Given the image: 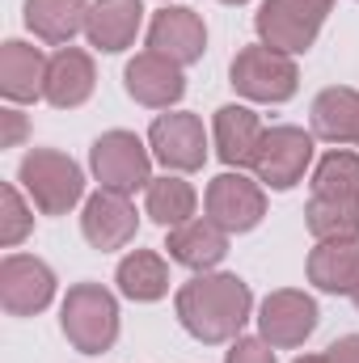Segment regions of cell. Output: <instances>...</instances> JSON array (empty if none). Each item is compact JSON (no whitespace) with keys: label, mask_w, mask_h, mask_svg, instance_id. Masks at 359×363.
Segmentation results:
<instances>
[{"label":"cell","mask_w":359,"mask_h":363,"mask_svg":"<svg viewBox=\"0 0 359 363\" xmlns=\"http://www.w3.org/2000/svg\"><path fill=\"white\" fill-rule=\"evenodd\" d=\"M55 296V274L47 262L26 258V254H9L0 262V304L13 317H34L51 304Z\"/></svg>","instance_id":"52a82bcc"},{"label":"cell","mask_w":359,"mask_h":363,"mask_svg":"<svg viewBox=\"0 0 359 363\" xmlns=\"http://www.w3.org/2000/svg\"><path fill=\"white\" fill-rule=\"evenodd\" d=\"M148 216L165 228H178L194 216V190L182 178H153L148 182Z\"/></svg>","instance_id":"d4e9b609"},{"label":"cell","mask_w":359,"mask_h":363,"mask_svg":"<svg viewBox=\"0 0 359 363\" xmlns=\"http://www.w3.org/2000/svg\"><path fill=\"white\" fill-rule=\"evenodd\" d=\"M148 47L174 64H194L203 60V47H207V30L199 21V13L190 9H161L148 26Z\"/></svg>","instance_id":"4fadbf2b"},{"label":"cell","mask_w":359,"mask_h":363,"mask_svg":"<svg viewBox=\"0 0 359 363\" xmlns=\"http://www.w3.org/2000/svg\"><path fill=\"white\" fill-rule=\"evenodd\" d=\"M21 186L30 190V199L47 211V216H64L81 194H85V178L81 165L55 148H34L21 161Z\"/></svg>","instance_id":"277c9868"},{"label":"cell","mask_w":359,"mask_h":363,"mask_svg":"<svg viewBox=\"0 0 359 363\" xmlns=\"http://www.w3.org/2000/svg\"><path fill=\"white\" fill-rule=\"evenodd\" d=\"M118 291L127 300H161L170 291V267L153 250H136L118 262Z\"/></svg>","instance_id":"603a6c76"},{"label":"cell","mask_w":359,"mask_h":363,"mask_svg":"<svg viewBox=\"0 0 359 363\" xmlns=\"http://www.w3.org/2000/svg\"><path fill=\"white\" fill-rule=\"evenodd\" d=\"M250 287L237 274H199L178 291V321L199 342H228L250 321Z\"/></svg>","instance_id":"6da1fadb"},{"label":"cell","mask_w":359,"mask_h":363,"mask_svg":"<svg viewBox=\"0 0 359 363\" xmlns=\"http://www.w3.org/2000/svg\"><path fill=\"white\" fill-rule=\"evenodd\" d=\"M309 233L317 241H355L359 237V199H309Z\"/></svg>","instance_id":"cb8c5ba5"},{"label":"cell","mask_w":359,"mask_h":363,"mask_svg":"<svg viewBox=\"0 0 359 363\" xmlns=\"http://www.w3.org/2000/svg\"><path fill=\"white\" fill-rule=\"evenodd\" d=\"M224 254H228V233L216 220H186L170 233V258L190 271H207Z\"/></svg>","instance_id":"d6986e66"},{"label":"cell","mask_w":359,"mask_h":363,"mask_svg":"<svg viewBox=\"0 0 359 363\" xmlns=\"http://www.w3.org/2000/svg\"><path fill=\"white\" fill-rule=\"evenodd\" d=\"M334 9V0H267L254 17L258 34H263V47H275L283 55H296V51H309L326 13Z\"/></svg>","instance_id":"3957f363"},{"label":"cell","mask_w":359,"mask_h":363,"mask_svg":"<svg viewBox=\"0 0 359 363\" xmlns=\"http://www.w3.org/2000/svg\"><path fill=\"white\" fill-rule=\"evenodd\" d=\"M258 325H263V338L270 347H300L317 330V304H313V296L292 291V287L270 291L263 300Z\"/></svg>","instance_id":"8fae6325"},{"label":"cell","mask_w":359,"mask_h":363,"mask_svg":"<svg viewBox=\"0 0 359 363\" xmlns=\"http://www.w3.org/2000/svg\"><path fill=\"white\" fill-rule=\"evenodd\" d=\"M309 161H313V140L300 127H270L263 135L254 169H258V178L267 182L270 190H292L304 178Z\"/></svg>","instance_id":"ba28073f"},{"label":"cell","mask_w":359,"mask_h":363,"mask_svg":"<svg viewBox=\"0 0 359 363\" xmlns=\"http://www.w3.org/2000/svg\"><path fill=\"white\" fill-rule=\"evenodd\" d=\"M148 144H153V152H157L161 165L182 169V174H190V169H199V165L207 161L203 123H199L194 114H186V110L161 114V118L153 123V131H148Z\"/></svg>","instance_id":"30bf717a"},{"label":"cell","mask_w":359,"mask_h":363,"mask_svg":"<svg viewBox=\"0 0 359 363\" xmlns=\"http://www.w3.org/2000/svg\"><path fill=\"white\" fill-rule=\"evenodd\" d=\"M89 4L85 0H26V26L43 43H72L77 30H85Z\"/></svg>","instance_id":"7402d4cb"},{"label":"cell","mask_w":359,"mask_h":363,"mask_svg":"<svg viewBox=\"0 0 359 363\" xmlns=\"http://www.w3.org/2000/svg\"><path fill=\"white\" fill-rule=\"evenodd\" d=\"M313 131L330 144H359V93L321 89L313 101Z\"/></svg>","instance_id":"44dd1931"},{"label":"cell","mask_w":359,"mask_h":363,"mask_svg":"<svg viewBox=\"0 0 359 363\" xmlns=\"http://www.w3.org/2000/svg\"><path fill=\"white\" fill-rule=\"evenodd\" d=\"M47 64L51 60H43L38 47L9 38L0 47V93L9 101H34V97H43V89H47Z\"/></svg>","instance_id":"9a60e30c"},{"label":"cell","mask_w":359,"mask_h":363,"mask_svg":"<svg viewBox=\"0 0 359 363\" xmlns=\"http://www.w3.org/2000/svg\"><path fill=\"white\" fill-rule=\"evenodd\" d=\"M0 207H4V216H0V245H17L30 233V211H26V203H21V194L13 186L0 190Z\"/></svg>","instance_id":"4316f807"},{"label":"cell","mask_w":359,"mask_h":363,"mask_svg":"<svg viewBox=\"0 0 359 363\" xmlns=\"http://www.w3.org/2000/svg\"><path fill=\"white\" fill-rule=\"evenodd\" d=\"M330 363H359V338L355 334H347V338H338V342L330 347Z\"/></svg>","instance_id":"f1b7e54d"},{"label":"cell","mask_w":359,"mask_h":363,"mask_svg":"<svg viewBox=\"0 0 359 363\" xmlns=\"http://www.w3.org/2000/svg\"><path fill=\"white\" fill-rule=\"evenodd\" d=\"M81 228H85L93 250H101V254L106 250H123L136 237V207L118 190H97L89 203H85Z\"/></svg>","instance_id":"7c38bea8"},{"label":"cell","mask_w":359,"mask_h":363,"mask_svg":"<svg viewBox=\"0 0 359 363\" xmlns=\"http://www.w3.org/2000/svg\"><path fill=\"white\" fill-rule=\"evenodd\" d=\"M228 363H275V351L267 338H237L228 351Z\"/></svg>","instance_id":"83f0119b"},{"label":"cell","mask_w":359,"mask_h":363,"mask_svg":"<svg viewBox=\"0 0 359 363\" xmlns=\"http://www.w3.org/2000/svg\"><path fill=\"white\" fill-rule=\"evenodd\" d=\"M140 21H144L140 0H97V4H89L85 34L97 51H123V47H131Z\"/></svg>","instance_id":"ac0fdd59"},{"label":"cell","mask_w":359,"mask_h":363,"mask_svg":"<svg viewBox=\"0 0 359 363\" xmlns=\"http://www.w3.org/2000/svg\"><path fill=\"white\" fill-rule=\"evenodd\" d=\"M123 81H127V93H131L140 106H153V110H161V106H174L182 93H186L182 68L174 64V60L157 55V51H144V55H136V60L127 64Z\"/></svg>","instance_id":"5bb4252c"},{"label":"cell","mask_w":359,"mask_h":363,"mask_svg":"<svg viewBox=\"0 0 359 363\" xmlns=\"http://www.w3.org/2000/svg\"><path fill=\"white\" fill-rule=\"evenodd\" d=\"M224 4H245V0H224Z\"/></svg>","instance_id":"d6a6232c"},{"label":"cell","mask_w":359,"mask_h":363,"mask_svg":"<svg viewBox=\"0 0 359 363\" xmlns=\"http://www.w3.org/2000/svg\"><path fill=\"white\" fill-rule=\"evenodd\" d=\"M0 118H4V144H17V140H21V131H26L21 114H17V110H4Z\"/></svg>","instance_id":"f546056e"},{"label":"cell","mask_w":359,"mask_h":363,"mask_svg":"<svg viewBox=\"0 0 359 363\" xmlns=\"http://www.w3.org/2000/svg\"><path fill=\"white\" fill-rule=\"evenodd\" d=\"M296 363H330V355H304V359H296Z\"/></svg>","instance_id":"4dcf8cb0"},{"label":"cell","mask_w":359,"mask_h":363,"mask_svg":"<svg viewBox=\"0 0 359 363\" xmlns=\"http://www.w3.org/2000/svg\"><path fill=\"white\" fill-rule=\"evenodd\" d=\"M228 77H233V89L254 97V101H287L296 93V85H300V72H296L292 55H283L275 47H245V51H237Z\"/></svg>","instance_id":"5b68a950"},{"label":"cell","mask_w":359,"mask_h":363,"mask_svg":"<svg viewBox=\"0 0 359 363\" xmlns=\"http://www.w3.org/2000/svg\"><path fill=\"white\" fill-rule=\"evenodd\" d=\"M89 165L97 182H101V190H118V194H131V190H140V186H148V152H144V144L131 135V131H106V135H97V144H93L89 152Z\"/></svg>","instance_id":"8992f818"},{"label":"cell","mask_w":359,"mask_h":363,"mask_svg":"<svg viewBox=\"0 0 359 363\" xmlns=\"http://www.w3.org/2000/svg\"><path fill=\"white\" fill-rule=\"evenodd\" d=\"M263 123L254 110L245 106H224L216 110V148H220V161L224 165H254L258 161V148H263Z\"/></svg>","instance_id":"2e32d148"},{"label":"cell","mask_w":359,"mask_h":363,"mask_svg":"<svg viewBox=\"0 0 359 363\" xmlns=\"http://www.w3.org/2000/svg\"><path fill=\"white\" fill-rule=\"evenodd\" d=\"M93 81H97V77H93L89 55L77 51V47H64V51H55L51 64H47V89H43V97H47L51 106H60V110H72V106L89 101Z\"/></svg>","instance_id":"e0dca14e"},{"label":"cell","mask_w":359,"mask_h":363,"mask_svg":"<svg viewBox=\"0 0 359 363\" xmlns=\"http://www.w3.org/2000/svg\"><path fill=\"white\" fill-rule=\"evenodd\" d=\"M207 216L224 233H250L267 216V194L258 182L241 178V174H220L207 186Z\"/></svg>","instance_id":"9c48e42d"},{"label":"cell","mask_w":359,"mask_h":363,"mask_svg":"<svg viewBox=\"0 0 359 363\" xmlns=\"http://www.w3.org/2000/svg\"><path fill=\"white\" fill-rule=\"evenodd\" d=\"M309 279L321 291L355 296L359 287V241H321L309 254Z\"/></svg>","instance_id":"ffe728a7"},{"label":"cell","mask_w":359,"mask_h":363,"mask_svg":"<svg viewBox=\"0 0 359 363\" xmlns=\"http://www.w3.org/2000/svg\"><path fill=\"white\" fill-rule=\"evenodd\" d=\"M313 194L326 199H359V157L355 152H330L317 174H313Z\"/></svg>","instance_id":"484cf974"},{"label":"cell","mask_w":359,"mask_h":363,"mask_svg":"<svg viewBox=\"0 0 359 363\" xmlns=\"http://www.w3.org/2000/svg\"><path fill=\"white\" fill-rule=\"evenodd\" d=\"M351 300H355V308H359V287H355V296H351Z\"/></svg>","instance_id":"1f68e13d"},{"label":"cell","mask_w":359,"mask_h":363,"mask_svg":"<svg viewBox=\"0 0 359 363\" xmlns=\"http://www.w3.org/2000/svg\"><path fill=\"white\" fill-rule=\"evenodd\" d=\"M64 334L81 355H101L118 338V304L101 283H77L64 300Z\"/></svg>","instance_id":"7a4b0ae2"}]
</instances>
